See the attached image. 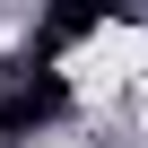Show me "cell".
<instances>
[{"mask_svg":"<svg viewBox=\"0 0 148 148\" xmlns=\"http://www.w3.org/2000/svg\"><path fill=\"white\" fill-rule=\"evenodd\" d=\"M131 61H148V35H139V26H113V35H96V44L70 52L79 87H113V79H131Z\"/></svg>","mask_w":148,"mask_h":148,"instance_id":"1","label":"cell"}]
</instances>
